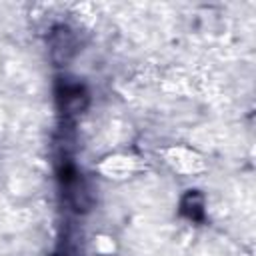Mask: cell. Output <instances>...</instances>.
I'll list each match as a JSON object with an SVG mask.
<instances>
[{"instance_id": "obj_1", "label": "cell", "mask_w": 256, "mask_h": 256, "mask_svg": "<svg viewBox=\"0 0 256 256\" xmlns=\"http://www.w3.org/2000/svg\"><path fill=\"white\" fill-rule=\"evenodd\" d=\"M60 180H62V186H64V194H66L68 204L76 212H88L90 206H92V196H90V190H88L82 174H78L72 164H66L64 170H62Z\"/></svg>"}, {"instance_id": "obj_3", "label": "cell", "mask_w": 256, "mask_h": 256, "mask_svg": "<svg viewBox=\"0 0 256 256\" xmlns=\"http://www.w3.org/2000/svg\"><path fill=\"white\" fill-rule=\"evenodd\" d=\"M58 100H60L64 114H68V116L80 114L88 106V94H86L84 86H80V84H68L66 82L62 86V90L58 92Z\"/></svg>"}, {"instance_id": "obj_4", "label": "cell", "mask_w": 256, "mask_h": 256, "mask_svg": "<svg viewBox=\"0 0 256 256\" xmlns=\"http://www.w3.org/2000/svg\"><path fill=\"white\" fill-rule=\"evenodd\" d=\"M206 204H204V196L198 190H188L182 198H180V212L192 220V222H202L204 214H206Z\"/></svg>"}, {"instance_id": "obj_2", "label": "cell", "mask_w": 256, "mask_h": 256, "mask_svg": "<svg viewBox=\"0 0 256 256\" xmlns=\"http://www.w3.org/2000/svg\"><path fill=\"white\" fill-rule=\"evenodd\" d=\"M76 52V38L68 26H54L50 32V56L56 66H64Z\"/></svg>"}]
</instances>
